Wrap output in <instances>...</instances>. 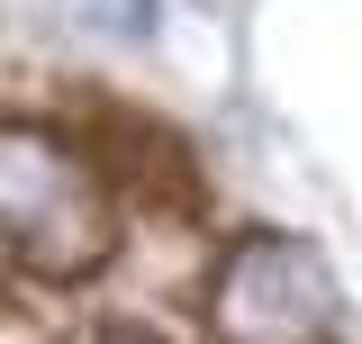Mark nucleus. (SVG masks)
Returning <instances> with one entry per match:
<instances>
[{
	"mask_svg": "<svg viewBox=\"0 0 362 344\" xmlns=\"http://www.w3.org/2000/svg\"><path fill=\"white\" fill-rule=\"evenodd\" d=\"M0 245L45 281H82L109 263V190L64 136L0 127Z\"/></svg>",
	"mask_w": 362,
	"mask_h": 344,
	"instance_id": "1",
	"label": "nucleus"
},
{
	"mask_svg": "<svg viewBox=\"0 0 362 344\" xmlns=\"http://www.w3.org/2000/svg\"><path fill=\"white\" fill-rule=\"evenodd\" d=\"M335 272L308 236H245L209 281L218 344H326L335 336Z\"/></svg>",
	"mask_w": 362,
	"mask_h": 344,
	"instance_id": "2",
	"label": "nucleus"
},
{
	"mask_svg": "<svg viewBox=\"0 0 362 344\" xmlns=\"http://www.w3.org/2000/svg\"><path fill=\"white\" fill-rule=\"evenodd\" d=\"M90 18H100L109 37H145V28H154V0H90Z\"/></svg>",
	"mask_w": 362,
	"mask_h": 344,
	"instance_id": "3",
	"label": "nucleus"
},
{
	"mask_svg": "<svg viewBox=\"0 0 362 344\" xmlns=\"http://www.w3.org/2000/svg\"><path fill=\"white\" fill-rule=\"evenodd\" d=\"M82 344H154V336H136V326H109V336H82Z\"/></svg>",
	"mask_w": 362,
	"mask_h": 344,
	"instance_id": "4",
	"label": "nucleus"
}]
</instances>
